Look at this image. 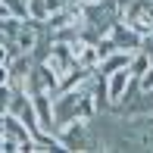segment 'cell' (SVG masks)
<instances>
[{"label": "cell", "mask_w": 153, "mask_h": 153, "mask_svg": "<svg viewBox=\"0 0 153 153\" xmlns=\"http://www.w3.org/2000/svg\"><path fill=\"white\" fill-rule=\"evenodd\" d=\"M44 62L53 69V72L59 75H66L69 69L75 66V53H72V41H53L50 44V50H47V56H44Z\"/></svg>", "instance_id": "6da1fadb"}, {"label": "cell", "mask_w": 153, "mask_h": 153, "mask_svg": "<svg viewBox=\"0 0 153 153\" xmlns=\"http://www.w3.org/2000/svg\"><path fill=\"white\" fill-rule=\"evenodd\" d=\"M56 85H59V75L53 72L47 62H34V69L28 72V78H25V91H28V94H34V91L56 94Z\"/></svg>", "instance_id": "7a4b0ae2"}, {"label": "cell", "mask_w": 153, "mask_h": 153, "mask_svg": "<svg viewBox=\"0 0 153 153\" xmlns=\"http://www.w3.org/2000/svg\"><path fill=\"white\" fill-rule=\"evenodd\" d=\"M106 34L116 41V50H125V53L141 50V34L131 28L128 22H122V19H113V22H109V28H106Z\"/></svg>", "instance_id": "3957f363"}, {"label": "cell", "mask_w": 153, "mask_h": 153, "mask_svg": "<svg viewBox=\"0 0 153 153\" xmlns=\"http://www.w3.org/2000/svg\"><path fill=\"white\" fill-rule=\"evenodd\" d=\"M0 131H3L6 141H16L19 144V153H31V131L25 128L13 113H3V116H0Z\"/></svg>", "instance_id": "277c9868"}, {"label": "cell", "mask_w": 153, "mask_h": 153, "mask_svg": "<svg viewBox=\"0 0 153 153\" xmlns=\"http://www.w3.org/2000/svg\"><path fill=\"white\" fill-rule=\"evenodd\" d=\"M28 97H31L34 116H38V128L41 131H53L56 128V119H53V94L50 91H34Z\"/></svg>", "instance_id": "5b68a950"}, {"label": "cell", "mask_w": 153, "mask_h": 153, "mask_svg": "<svg viewBox=\"0 0 153 153\" xmlns=\"http://www.w3.org/2000/svg\"><path fill=\"white\" fill-rule=\"evenodd\" d=\"M103 78H106V100H109V109H113V106L122 103L125 88H128V81H131V72H128V66H122V69H116V72L103 75Z\"/></svg>", "instance_id": "8992f818"}, {"label": "cell", "mask_w": 153, "mask_h": 153, "mask_svg": "<svg viewBox=\"0 0 153 153\" xmlns=\"http://www.w3.org/2000/svg\"><path fill=\"white\" fill-rule=\"evenodd\" d=\"M128 59H131V53H125V50H113L109 56H103L100 62H97V75H109V72H116V69L128 66Z\"/></svg>", "instance_id": "52a82bcc"}, {"label": "cell", "mask_w": 153, "mask_h": 153, "mask_svg": "<svg viewBox=\"0 0 153 153\" xmlns=\"http://www.w3.org/2000/svg\"><path fill=\"white\" fill-rule=\"evenodd\" d=\"M31 150H41V153H47V150H62L56 131H34V134H31Z\"/></svg>", "instance_id": "ba28073f"}, {"label": "cell", "mask_w": 153, "mask_h": 153, "mask_svg": "<svg viewBox=\"0 0 153 153\" xmlns=\"http://www.w3.org/2000/svg\"><path fill=\"white\" fill-rule=\"evenodd\" d=\"M153 66V56L147 50H134L131 53V59H128V72H131V78H141L144 72Z\"/></svg>", "instance_id": "9c48e42d"}, {"label": "cell", "mask_w": 153, "mask_h": 153, "mask_svg": "<svg viewBox=\"0 0 153 153\" xmlns=\"http://www.w3.org/2000/svg\"><path fill=\"white\" fill-rule=\"evenodd\" d=\"M28 19H34V22H47V6H44V0H28Z\"/></svg>", "instance_id": "30bf717a"}, {"label": "cell", "mask_w": 153, "mask_h": 153, "mask_svg": "<svg viewBox=\"0 0 153 153\" xmlns=\"http://www.w3.org/2000/svg\"><path fill=\"white\" fill-rule=\"evenodd\" d=\"M16 56V50H13V44L10 41H3L0 38V62H3V66H10V59Z\"/></svg>", "instance_id": "8fae6325"}, {"label": "cell", "mask_w": 153, "mask_h": 153, "mask_svg": "<svg viewBox=\"0 0 153 153\" xmlns=\"http://www.w3.org/2000/svg\"><path fill=\"white\" fill-rule=\"evenodd\" d=\"M10 100H13V88L10 85H0V116L10 109Z\"/></svg>", "instance_id": "7c38bea8"}, {"label": "cell", "mask_w": 153, "mask_h": 153, "mask_svg": "<svg viewBox=\"0 0 153 153\" xmlns=\"http://www.w3.org/2000/svg\"><path fill=\"white\" fill-rule=\"evenodd\" d=\"M137 88H141L144 94H147V91H153V66H150L147 72L141 75V78H137Z\"/></svg>", "instance_id": "4fadbf2b"}, {"label": "cell", "mask_w": 153, "mask_h": 153, "mask_svg": "<svg viewBox=\"0 0 153 153\" xmlns=\"http://www.w3.org/2000/svg\"><path fill=\"white\" fill-rule=\"evenodd\" d=\"M0 85H10V66L0 62Z\"/></svg>", "instance_id": "5bb4252c"}, {"label": "cell", "mask_w": 153, "mask_h": 153, "mask_svg": "<svg viewBox=\"0 0 153 153\" xmlns=\"http://www.w3.org/2000/svg\"><path fill=\"white\" fill-rule=\"evenodd\" d=\"M66 3H69V6H78V3H81V0H66Z\"/></svg>", "instance_id": "9a60e30c"}, {"label": "cell", "mask_w": 153, "mask_h": 153, "mask_svg": "<svg viewBox=\"0 0 153 153\" xmlns=\"http://www.w3.org/2000/svg\"><path fill=\"white\" fill-rule=\"evenodd\" d=\"M81 3H103V0H81Z\"/></svg>", "instance_id": "2e32d148"}]
</instances>
